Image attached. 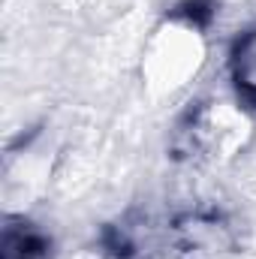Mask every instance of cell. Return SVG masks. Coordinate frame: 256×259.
Wrapping results in <instances>:
<instances>
[{
	"instance_id": "1",
	"label": "cell",
	"mask_w": 256,
	"mask_h": 259,
	"mask_svg": "<svg viewBox=\"0 0 256 259\" xmlns=\"http://www.w3.org/2000/svg\"><path fill=\"white\" fill-rule=\"evenodd\" d=\"M250 130L253 124L241 100L196 103L175 130V154L196 166H220L241 154Z\"/></svg>"
},
{
	"instance_id": "3",
	"label": "cell",
	"mask_w": 256,
	"mask_h": 259,
	"mask_svg": "<svg viewBox=\"0 0 256 259\" xmlns=\"http://www.w3.org/2000/svg\"><path fill=\"white\" fill-rule=\"evenodd\" d=\"M229 72L238 91V100L244 106H256V30H247L232 46Z\"/></svg>"
},
{
	"instance_id": "2",
	"label": "cell",
	"mask_w": 256,
	"mask_h": 259,
	"mask_svg": "<svg viewBox=\"0 0 256 259\" xmlns=\"http://www.w3.org/2000/svg\"><path fill=\"white\" fill-rule=\"evenodd\" d=\"M205 61V49H202V15L193 12H175L172 21L166 27L157 30L145 69L151 72V84L157 88H178L184 84L190 75L199 72V66Z\"/></svg>"
}]
</instances>
